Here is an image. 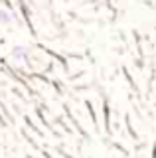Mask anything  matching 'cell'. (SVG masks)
Listing matches in <instances>:
<instances>
[{
  "instance_id": "cell-1",
  "label": "cell",
  "mask_w": 156,
  "mask_h": 158,
  "mask_svg": "<svg viewBox=\"0 0 156 158\" xmlns=\"http://www.w3.org/2000/svg\"><path fill=\"white\" fill-rule=\"evenodd\" d=\"M26 56H28V49L22 48V46H16L12 49V57L16 59V61H18V59H26Z\"/></svg>"
},
{
  "instance_id": "cell-2",
  "label": "cell",
  "mask_w": 156,
  "mask_h": 158,
  "mask_svg": "<svg viewBox=\"0 0 156 158\" xmlns=\"http://www.w3.org/2000/svg\"><path fill=\"white\" fill-rule=\"evenodd\" d=\"M10 22H12V16L6 10H0V24H10Z\"/></svg>"
}]
</instances>
